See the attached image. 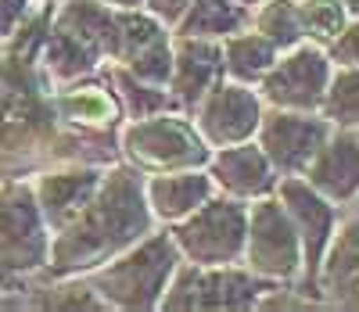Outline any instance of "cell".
Wrapping results in <instances>:
<instances>
[{"instance_id":"cell-1","label":"cell","mask_w":359,"mask_h":312,"mask_svg":"<svg viewBox=\"0 0 359 312\" xmlns=\"http://www.w3.org/2000/svg\"><path fill=\"white\" fill-rule=\"evenodd\" d=\"M50 8L54 4H40L8 43H0V179L22 176V169L40 162L54 165L83 158V144L57 122L54 83L40 69Z\"/></svg>"},{"instance_id":"cell-2","label":"cell","mask_w":359,"mask_h":312,"mask_svg":"<svg viewBox=\"0 0 359 312\" xmlns=\"http://www.w3.org/2000/svg\"><path fill=\"white\" fill-rule=\"evenodd\" d=\"M151 230L155 219L144 201V176L126 162H108L97 191L79 208V215L50 233L43 273L86 276Z\"/></svg>"},{"instance_id":"cell-3","label":"cell","mask_w":359,"mask_h":312,"mask_svg":"<svg viewBox=\"0 0 359 312\" xmlns=\"http://www.w3.org/2000/svg\"><path fill=\"white\" fill-rule=\"evenodd\" d=\"M180 266V252L169 237V226H155L126 252H118L104 266L90 269V284L118 312H155L169 280Z\"/></svg>"},{"instance_id":"cell-4","label":"cell","mask_w":359,"mask_h":312,"mask_svg":"<svg viewBox=\"0 0 359 312\" xmlns=\"http://www.w3.org/2000/svg\"><path fill=\"white\" fill-rule=\"evenodd\" d=\"M118 162H126L140 176L169 169H201L208 162V147L187 111H155L144 118H126L115 133Z\"/></svg>"},{"instance_id":"cell-5","label":"cell","mask_w":359,"mask_h":312,"mask_svg":"<svg viewBox=\"0 0 359 312\" xmlns=\"http://www.w3.org/2000/svg\"><path fill=\"white\" fill-rule=\"evenodd\" d=\"M269 284L237 266H194L180 262L158 301L162 312H241L255 308Z\"/></svg>"},{"instance_id":"cell-6","label":"cell","mask_w":359,"mask_h":312,"mask_svg":"<svg viewBox=\"0 0 359 312\" xmlns=\"http://www.w3.org/2000/svg\"><path fill=\"white\" fill-rule=\"evenodd\" d=\"M241 266L266 284H298L302 273V244L277 194L245 205V247Z\"/></svg>"},{"instance_id":"cell-7","label":"cell","mask_w":359,"mask_h":312,"mask_svg":"<svg viewBox=\"0 0 359 312\" xmlns=\"http://www.w3.org/2000/svg\"><path fill=\"white\" fill-rule=\"evenodd\" d=\"M180 262L194 266H237L245 247V201L212 194L187 219L169 226Z\"/></svg>"},{"instance_id":"cell-8","label":"cell","mask_w":359,"mask_h":312,"mask_svg":"<svg viewBox=\"0 0 359 312\" xmlns=\"http://www.w3.org/2000/svg\"><path fill=\"white\" fill-rule=\"evenodd\" d=\"M50 230L36 208L29 176L0 179V276L43 273Z\"/></svg>"},{"instance_id":"cell-9","label":"cell","mask_w":359,"mask_h":312,"mask_svg":"<svg viewBox=\"0 0 359 312\" xmlns=\"http://www.w3.org/2000/svg\"><path fill=\"white\" fill-rule=\"evenodd\" d=\"M334 65L323 47L302 40L273 57V65L255 83L266 108H291V111H316L327 90Z\"/></svg>"},{"instance_id":"cell-10","label":"cell","mask_w":359,"mask_h":312,"mask_svg":"<svg viewBox=\"0 0 359 312\" xmlns=\"http://www.w3.org/2000/svg\"><path fill=\"white\" fill-rule=\"evenodd\" d=\"M277 201L284 205L287 212V219L298 233V244H302V273H298V291L309 294L313 301L316 298V269H320V255H323V247L327 240H331V233L338 230V219H341V212L338 205H331L323 194H316L313 186L302 179V176H280L277 179Z\"/></svg>"},{"instance_id":"cell-11","label":"cell","mask_w":359,"mask_h":312,"mask_svg":"<svg viewBox=\"0 0 359 312\" xmlns=\"http://www.w3.org/2000/svg\"><path fill=\"white\" fill-rule=\"evenodd\" d=\"M54 111L69 137L86 144H115L118 126L126 122L123 104L115 97V86L108 79V65L97 76H86L65 86H54Z\"/></svg>"},{"instance_id":"cell-12","label":"cell","mask_w":359,"mask_h":312,"mask_svg":"<svg viewBox=\"0 0 359 312\" xmlns=\"http://www.w3.org/2000/svg\"><path fill=\"white\" fill-rule=\"evenodd\" d=\"M111 65L126 69L140 83L165 86L172 65V29L144 8H115Z\"/></svg>"},{"instance_id":"cell-13","label":"cell","mask_w":359,"mask_h":312,"mask_svg":"<svg viewBox=\"0 0 359 312\" xmlns=\"http://www.w3.org/2000/svg\"><path fill=\"white\" fill-rule=\"evenodd\" d=\"M334 126L320 111H291V108H262L255 144L269 158V165L277 169V176H298L316 147L327 140Z\"/></svg>"},{"instance_id":"cell-14","label":"cell","mask_w":359,"mask_h":312,"mask_svg":"<svg viewBox=\"0 0 359 312\" xmlns=\"http://www.w3.org/2000/svg\"><path fill=\"white\" fill-rule=\"evenodd\" d=\"M262 97L255 86L219 79L205 97L191 108V122L201 133L208 147H226V144H241L252 140L262 118Z\"/></svg>"},{"instance_id":"cell-15","label":"cell","mask_w":359,"mask_h":312,"mask_svg":"<svg viewBox=\"0 0 359 312\" xmlns=\"http://www.w3.org/2000/svg\"><path fill=\"white\" fill-rule=\"evenodd\" d=\"M104 165L108 162L76 158V162H54V165L40 169L36 176H29L36 208H40V215H43V223H47L50 233L62 230L65 223H72L79 215V208L90 201V194L97 191Z\"/></svg>"},{"instance_id":"cell-16","label":"cell","mask_w":359,"mask_h":312,"mask_svg":"<svg viewBox=\"0 0 359 312\" xmlns=\"http://www.w3.org/2000/svg\"><path fill=\"white\" fill-rule=\"evenodd\" d=\"M205 172L212 179L216 194L233 198V201H255L277 191V169L269 165V158L262 154V147L252 140L241 144H226V147H212L208 151V162Z\"/></svg>"},{"instance_id":"cell-17","label":"cell","mask_w":359,"mask_h":312,"mask_svg":"<svg viewBox=\"0 0 359 312\" xmlns=\"http://www.w3.org/2000/svg\"><path fill=\"white\" fill-rule=\"evenodd\" d=\"M316 298L331 308H355L359 305V223L355 205H348L338 219V230L327 240L320 269H316Z\"/></svg>"},{"instance_id":"cell-18","label":"cell","mask_w":359,"mask_h":312,"mask_svg":"<svg viewBox=\"0 0 359 312\" xmlns=\"http://www.w3.org/2000/svg\"><path fill=\"white\" fill-rule=\"evenodd\" d=\"M331 205L348 208L359 194V130H331L309 165L298 172Z\"/></svg>"},{"instance_id":"cell-19","label":"cell","mask_w":359,"mask_h":312,"mask_svg":"<svg viewBox=\"0 0 359 312\" xmlns=\"http://www.w3.org/2000/svg\"><path fill=\"white\" fill-rule=\"evenodd\" d=\"M223 76V54L219 40H198V36H172V65L165 90L180 111H187L212 90Z\"/></svg>"},{"instance_id":"cell-20","label":"cell","mask_w":359,"mask_h":312,"mask_svg":"<svg viewBox=\"0 0 359 312\" xmlns=\"http://www.w3.org/2000/svg\"><path fill=\"white\" fill-rule=\"evenodd\" d=\"M212 194H216V186L208 179L205 165L144 176V201H147V212H151L155 226H172L180 219H187V215L198 205H205Z\"/></svg>"},{"instance_id":"cell-21","label":"cell","mask_w":359,"mask_h":312,"mask_svg":"<svg viewBox=\"0 0 359 312\" xmlns=\"http://www.w3.org/2000/svg\"><path fill=\"white\" fill-rule=\"evenodd\" d=\"M104 65L108 61H104V54L94 43H86L83 36H76L72 29H65V25H57L54 18L47 22V33H43V43H40V69L47 72V79L54 86L97 76Z\"/></svg>"},{"instance_id":"cell-22","label":"cell","mask_w":359,"mask_h":312,"mask_svg":"<svg viewBox=\"0 0 359 312\" xmlns=\"http://www.w3.org/2000/svg\"><path fill=\"white\" fill-rule=\"evenodd\" d=\"M219 54H223V76L226 79L255 86L266 76V69L273 65V57L280 50L266 36H259L252 25H245V29H237V33L219 40Z\"/></svg>"},{"instance_id":"cell-23","label":"cell","mask_w":359,"mask_h":312,"mask_svg":"<svg viewBox=\"0 0 359 312\" xmlns=\"http://www.w3.org/2000/svg\"><path fill=\"white\" fill-rule=\"evenodd\" d=\"M245 25H248V11L241 4H233V0H191L172 25V36L223 40Z\"/></svg>"},{"instance_id":"cell-24","label":"cell","mask_w":359,"mask_h":312,"mask_svg":"<svg viewBox=\"0 0 359 312\" xmlns=\"http://www.w3.org/2000/svg\"><path fill=\"white\" fill-rule=\"evenodd\" d=\"M248 25L277 50H287L306 40L302 22H298V0H262V4L248 11Z\"/></svg>"},{"instance_id":"cell-25","label":"cell","mask_w":359,"mask_h":312,"mask_svg":"<svg viewBox=\"0 0 359 312\" xmlns=\"http://www.w3.org/2000/svg\"><path fill=\"white\" fill-rule=\"evenodd\" d=\"M316 111L334 130H359V65L331 72Z\"/></svg>"},{"instance_id":"cell-26","label":"cell","mask_w":359,"mask_h":312,"mask_svg":"<svg viewBox=\"0 0 359 312\" xmlns=\"http://www.w3.org/2000/svg\"><path fill=\"white\" fill-rule=\"evenodd\" d=\"M108 79H111V86H115V97H118V104H123V115H126V118H144V115L176 108L165 86L140 83V79H133L126 69H118V65H108ZM176 111H180V108H176Z\"/></svg>"},{"instance_id":"cell-27","label":"cell","mask_w":359,"mask_h":312,"mask_svg":"<svg viewBox=\"0 0 359 312\" xmlns=\"http://www.w3.org/2000/svg\"><path fill=\"white\" fill-rule=\"evenodd\" d=\"M40 308L54 312H108V301L90 284V276H50V284L36 298Z\"/></svg>"},{"instance_id":"cell-28","label":"cell","mask_w":359,"mask_h":312,"mask_svg":"<svg viewBox=\"0 0 359 312\" xmlns=\"http://www.w3.org/2000/svg\"><path fill=\"white\" fill-rule=\"evenodd\" d=\"M352 18H359V15H352L341 0H298V22H302V33L316 47H327Z\"/></svg>"},{"instance_id":"cell-29","label":"cell","mask_w":359,"mask_h":312,"mask_svg":"<svg viewBox=\"0 0 359 312\" xmlns=\"http://www.w3.org/2000/svg\"><path fill=\"white\" fill-rule=\"evenodd\" d=\"M323 50H327L334 69H355L359 65V18H352Z\"/></svg>"},{"instance_id":"cell-30","label":"cell","mask_w":359,"mask_h":312,"mask_svg":"<svg viewBox=\"0 0 359 312\" xmlns=\"http://www.w3.org/2000/svg\"><path fill=\"white\" fill-rule=\"evenodd\" d=\"M36 0H0V43H8L18 29L36 15Z\"/></svg>"},{"instance_id":"cell-31","label":"cell","mask_w":359,"mask_h":312,"mask_svg":"<svg viewBox=\"0 0 359 312\" xmlns=\"http://www.w3.org/2000/svg\"><path fill=\"white\" fill-rule=\"evenodd\" d=\"M187 4H191V0H140V8H144L147 15H155L158 22H165L169 29L176 25V18L184 15Z\"/></svg>"},{"instance_id":"cell-32","label":"cell","mask_w":359,"mask_h":312,"mask_svg":"<svg viewBox=\"0 0 359 312\" xmlns=\"http://www.w3.org/2000/svg\"><path fill=\"white\" fill-rule=\"evenodd\" d=\"M108 8H140V0H101Z\"/></svg>"},{"instance_id":"cell-33","label":"cell","mask_w":359,"mask_h":312,"mask_svg":"<svg viewBox=\"0 0 359 312\" xmlns=\"http://www.w3.org/2000/svg\"><path fill=\"white\" fill-rule=\"evenodd\" d=\"M11 305H18V301H15V298H8V291L0 287V308H11Z\"/></svg>"},{"instance_id":"cell-34","label":"cell","mask_w":359,"mask_h":312,"mask_svg":"<svg viewBox=\"0 0 359 312\" xmlns=\"http://www.w3.org/2000/svg\"><path fill=\"white\" fill-rule=\"evenodd\" d=\"M233 4H241V8H245V11H252V8H255V4H262V0H233Z\"/></svg>"},{"instance_id":"cell-35","label":"cell","mask_w":359,"mask_h":312,"mask_svg":"<svg viewBox=\"0 0 359 312\" xmlns=\"http://www.w3.org/2000/svg\"><path fill=\"white\" fill-rule=\"evenodd\" d=\"M341 4H345V8L352 11V15H359V0H341Z\"/></svg>"},{"instance_id":"cell-36","label":"cell","mask_w":359,"mask_h":312,"mask_svg":"<svg viewBox=\"0 0 359 312\" xmlns=\"http://www.w3.org/2000/svg\"><path fill=\"white\" fill-rule=\"evenodd\" d=\"M36 4H62V0H36Z\"/></svg>"}]
</instances>
